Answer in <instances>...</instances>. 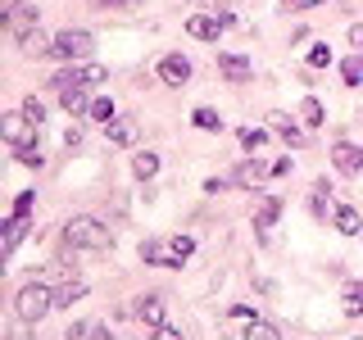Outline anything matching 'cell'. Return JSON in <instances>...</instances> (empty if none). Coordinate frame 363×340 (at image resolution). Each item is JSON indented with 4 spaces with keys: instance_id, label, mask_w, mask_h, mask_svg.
I'll return each mask as SVG.
<instances>
[{
    "instance_id": "20",
    "label": "cell",
    "mask_w": 363,
    "mask_h": 340,
    "mask_svg": "<svg viewBox=\"0 0 363 340\" xmlns=\"http://www.w3.org/2000/svg\"><path fill=\"white\" fill-rule=\"evenodd\" d=\"M23 236H28V218H9V222H5V241H0V254L9 259V254L18 249Z\"/></svg>"
},
{
    "instance_id": "11",
    "label": "cell",
    "mask_w": 363,
    "mask_h": 340,
    "mask_svg": "<svg viewBox=\"0 0 363 340\" xmlns=\"http://www.w3.org/2000/svg\"><path fill=\"white\" fill-rule=\"evenodd\" d=\"M186 32H191L196 41H218V32H227V28H223L218 14H191V18H186Z\"/></svg>"
},
{
    "instance_id": "28",
    "label": "cell",
    "mask_w": 363,
    "mask_h": 340,
    "mask_svg": "<svg viewBox=\"0 0 363 340\" xmlns=\"http://www.w3.org/2000/svg\"><path fill=\"white\" fill-rule=\"evenodd\" d=\"M340 77H345V86H359L363 82V55H350V60L340 64Z\"/></svg>"
},
{
    "instance_id": "23",
    "label": "cell",
    "mask_w": 363,
    "mask_h": 340,
    "mask_svg": "<svg viewBox=\"0 0 363 340\" xmlns=\"http://www.w3.org/2000/svg\"><path fill=\"white\" fill-rule=\"evenodd\" d=\"M18 45H23V55H32V60H37V55H50V45H55V41L37 28V32H28V37H18Z\"/></svg>"
},
{
    "instance_id": "21",
    "label": "cell",
    "mask_w": 363,
    "mask_h": 340,
    "mask_svg": "<svg viewBox=\"0 0 363 340\" xmlns=\"http://www.w3.org/2000/svg\"><path fill=\"white\" fill-rule=\"evenodd\" d=\"M295 118H300L304 128H323V118H327V113H323V100H318V96H304V100H300V113H295Z\"/></svg>"
},
{
    "instance_id": "25",
    "label": "cell",
    "mask_w": 363,
    "mask_h": 340,
    "mask_svg": "<svg viewBox=\"0 0 363 340\" xmlns=\"http://www.w3.org/2000/svg\"><path fill=\"white\" fill-rule=\"evenodd\" d=\"M132 173L141 177V181H150V177L159 173V154H150V150H141V154L132 159Z\"/></svg>"
},
{
    "instance_id": "37",
    "label": "cell",
    "mask_w": 363,
    "mask_h": 340,
    "mask_svg": "<svg viewBox=\"0 0 363 340\" xmlns=\"http://www.w3.org/2000/svg\"><path fill=\"white\" fill-rule=\"evenodd\" d=\"M96 5H109V9H141L145 0H96Z\"/></svg>"
},
{
    "instance_id": "26",
    "label": "cell",
    "mask_w": 363,
    "mask_h": 340,
    "mask_svg": "<svg viewBox=\"0 0 363 340\" xmlns=\"http://www.w3.org/2000/svg\"><path fill=\"white\" fill-rule=\"evenodd\" d=\"M327 196H332V186H327V181H318V186H313V200H309L318 218H327V213H336V204L327 200Z\"/></svg>"
},
{
    "instance_id": "12",
    "label": "cell",
    "mask_w": 363,
    "mask_h": 340,
    "mask_svg": "<svg viewBox=\"0 0 363 340\" xmlns=\"http://www.w3.org/2000/svg\"><path fill=\"white\" fill-rule=\"evenodd\" d=\"M268 132L281 136L286 145H304V128H295L291 113H268Z\"/></svg>"
},
{
    "instance_id": "32",
    "label": "cell",
    "mask_w": 363,
    "mask_h": 340,
    "mask_svg": "<svg viewBox=\"0 0 363 340\" xmlns=\"http://www.w3.org/2000/svg\"><path fill=\"white\" fill-rule=\"evenodd\" d=\"M268 136H272L268 128H241V145H245V150H250V154H255V150H259V145H264V141H268Z\"/></svg>"
},
{
    "instance_id": "7",
    "label": "cell",
    "mask_w": 363,
    "mask_h": 340,
    "mask_svg": "<svg viewBox=\"0 0 363 340\" xmlns=\"http://www.w3.org/2000/svg\"><path fill=\"white\" fill-rule=\"evenodd\" d=\"M264 177H272V164H259V159H241V164H236V173H232L236 186L255 191V196H259V186H264Z\"/></svg>"
},
{
    "instance_id": "10",
    "label": "cell",
    "mask_w": 363,
    "mask_h": 340,
    "mask_svg": "<svg viewBox=\"0 0 363 340\" xmlns=\"http://www.w3.org/2000/svg\"><path fill=\"white\" fill-rule=\"evenodd\" d=\"M218 73L227 82H250V77H255V64H250L245 55H236V50H223L218 55Z\"/></svg>"
},
{
    "instance_id": "36",
    "label": "cell",
    "mask_w": 363,
    "mask_h": 340,
    "mask_svg": "<svg viewBox=\"0 0 363 340\" xmlns=\"http://www.w3.org/2000/svg\"><path fill=\"white\" fill-rule=\"evenodd\" d=\"M227 186H236V181L232 177H209V181H204V196H223Z\"/></svg>"
},
{
    "instance_id": "17",
    "label": "cell",
    "mask_w": 363,
    "mask_h": 340,
    "mask_svg": "<svg viewBox=\"0 0 363 340\" xmlns=\"http://www.w3.org/2000/svg\"><path fill=\"white\" fill-rule=\"evenodd\" d=\"M340 313H345V317H363V286H359V281H345V290H340Z\"/></svg>"
},
{
    "instance_id": "27",
    "label": "cell",
    "mask_w": 363,
    "mask_h": 340,
    "mask_svg": "<svg viewBox=\"0 0 363 340\" xmlns=\"http://www.w3.org/2000/svg\"><path fill=\"white\" fill-rule=\"evenodd\" d=\"M245 340H281V332L272 322H264V317H255V322L245 327Z\"/></svg>"
},
{
    "instance_id": "35",
    "label": "cell",
    "mask_w": 363,
    "mask_h": 340,
    "mask_svg": "<svg viewBox=\"0 0 363 340\" xmlns=\"http://www.w3.org/2000/svg\"><path fill=\"white\" fill-rule=\"evenodd\" d=\"M18 164H23V168H41V164H45L41 145H32V150H18Z\"/></svg>"
},
{
    "instance_id": "18",
    "label": "cell",
    "mask_w": 363,
    "mask_h": 340,
    "mask_svg": "<svg viewBox=\"0 0 363 340\" xmlns=\"http://www.w3.org/2000/svg\"><path fill=\"white\" fill-rule=\"evenodd\" d=\"M86 295V281H77V277H68L60 290H55V309H73L77 300Z\"/></svg>"
},
{
    "instance_id": "33",
    "label": "cell",
    "mask_w": 363,
    "mask_h": 340,
    "mask_svg": "<svg viewBox=\"0 0 363 340\" xmlns=\"http://www.w3.org/2000/svg\"><path fill=\"white\" fill-rule=\"evenodd\" d=\"M32 204H37V191H18V200H14V218H32Z\"/></svg>"
},
{
    "instance_id": "42",
    "label": "cell",
    "mask_w": 363,
    "mask_h": 340,
    "mask_svg": "<svg viewBox=\"0 0 363 340\" xmlns=\"http://www.w3.org/2000/svg\"><path fill=\"white\" fill-rule=\"evenodd\" d=\"M350 45L363 55V23H354V28H350Z\"/></svg>"
},
{
    "instance_id": "3",
    "label": "cell",
    "mask_w": 363,
    "mask_h": 340,
    "mask_svg": "<svg viewBox=\"0 0 363 340\" xmlns=\"http://www.w3.org/2000/svg\"><path fill=\"white\" fill-rule=\"evenodd\" d=\"M91 50H96V37H91V32H82V28H64L60 37H55V45H50L55 60H68V64L86 60Z\"/></svg>"
},
{
    "instance_id": "15",
    "label": "cell",
    "mask_w": 363,
    "mask_h": 340,
    "mask_svg": "<svg viewBox=\"0 0 363 340\" xmlns=\"http://www.w3.org/2000/svg\"><path fill=\"white\" fill-rule=\"evenodd\" d=\"M281 218V200L277 196H259V209H255V232H268L272 222Z\"/></svg>"
},
{
    "instance_id": "1",
    "label": "cell",
    "mask_w": 363,
    "mask_h": 340,
    "mask_svg": "<svg viewBox=\"0 0 363 340\" xmlns=\"http://www.w3.org/2000/svg\"><path fill=\"white\" fill-rule=\"evenodd\" d=\"M64 245L68 249H91V254H105V249H113V232L100 218L77 213V218L64 222Z\"/></svg>"
},
{
    "instance_id": "2",
    "label": "cell",
    "mask_w": 363,
    "mask_h": 340,
    "mask_svg": "<svg viewBox=\"0 0 363 340\" xmlns=\"http://www.w3.org/2000/svg\"><path fill=\"white\" fill-rule=\"evenodd\" d=\"M50 309H55V290L41 286V281H28V286L14 295V317H18V322H28V327L41 322Z\"/></svg>"
},
{
    "instance_id": "9",
    "label": "cell",
    "mask_w": 363,
    "mask_h": 340,
    "mask_svg": "<svg viewBox=\"0 0 363 340\" xmlns=\"http://www.w3.org/2000/svg\"><path fill=\"white\" fill-rule=\"evenodd\" d=\"M332 164H336V173H340V177H359V168H363V150H359V145H350V141H336V145H332Z\"/></svg>"
},
{
    "instance_id": "6",
    "label": "cell",
    "mask_w": 363,
    "mask_h": 340,
    "mask_svg": "<svg viewBox=\"0 0 363 340\" xmlns=\"http://www.w3.org/2000/svg\"><path fill=\"white\" fill-rule=\"evenodd\" d=\"M37 5H28V0H5V28L14 32V37H28V32H37Z\"/></svg>"
},
{
    "instance_id": "4",
    "label": "cell",
    "mask_w": 363,
    "mask_h": 340,
    "mask_svg": "<svg viewBox=\"0 0 363 340\" xmlns=\"http://www.w3.org/2000/svg\"><path fill=\"white\" fill-rule=\"evenodd\" d=\"M100 82H109V68L105 64H68L55 73V91H64V86H100Z\"/></svg>"
},
{
    "instance_id": "44",
    "label": "cell",
    "mask_w": 363,
    "mask_h": 340,
    "mask_svg": "<svg viewBox=\"0 0 363 340\" xmlns=\"http://www.w3.org/2000/svg\"><path fill=\"white\" fill-rule=\"evenodd\" d=\"M91 336H96V340H113V336H109V327H91Z\"/></svg>"
},
{
    "instance_id": "39",
    "label": "cell",
    "mask_w": 363,
    "mask_h": 340,
    "mask_svg": "<svg viewBox=\"0 0 363 340\" xmlns=\"http://www.w3.org/2000/svg\"><path fill=\"white\" fill-rule=\"evenodd\" d=\"M64 145H68V150H77V145H82V128H68L64 132Z\"/></svg>"
},
{
    "instance_id": "41",
    "label": "cell",
    "mask_w": 363,
    "mask_h": 340,
    "mask_svg": "<svg viewBox=\"0 0 363 340\" xmlns=\"http://www.w3.org/2000/svg\"><path fill=\"white\" fill-rule=\"evenodd\" d=\"M155 340H186V336H182L177 327H159V332H155Z\"/></svg>"
},
{
    "instance_id": "24",
    "label": "cell",
    "mask_w": 363,
    "mask_h": 340,
    "mask_svg": "<svg viewBox=\"0 0 363 340\" xmlns=\"http://www.w3.org/2000/svg\"><path fill=\"white\" fill-rule=\"evenodd\" d=\"M191 123H196L200 132H223V118H218V109H209V105H200L196 113H191Z\"/></svg>"
},
{
    "instance_id": "19",
    "label": "cell",
    "mask_w": 363,
    "mask_h": 340,
    "mask_svg": "<svg viewBox=\"0 0 363 340\" xmlns=\"http://www.w3.org/2000/svg\"><path fill=\"white\" fill-rule=\"evenodd\" d=\"M105 136H109V145H136V123L132 118H113L105 128Z\"/></svg>"
},
{
    "instance_id": "5",
    "label": "cell",
    "mask_w": 363,
    "mask_h": 340,
    "mask_svg": "<svg viewBox=\"0 0 363 340\" xmlns=\"http://www.w3.org/2000/svg\"><path fill=\"white\" fill-rule=\"evenodd\" d=\"M37 123H28L23 118V113H5V118H0V136H5L9 145H14V154L18 150H32V145H37Z\"/></svg>"
},
{
    "instance_id": "43",
    "label": "cell",
    "mask_w": 363,
    "mask_h": 340,
    "mask_svg": "<svg viewBox=\"0 0 363 340\" xmlns=\"http://www.w3.org/2000/svg\"><path fill=\"white\" fill-rule=\"evenodd\" d=\"M313 5H327V0H291V9H313Z\"/></svg>"
},
{
    "instance_id": "34",
    "label": "cell",
    "mask_w": 363,
    "mask_h": 340,
    "mask_svg": "<svg viewBox=\"0 0 363 340\" xmlns=\"http://www.w3.org/2000/svg\"><path fill=\"white\" fill-rule=\"evenodd\" d=\"M304 64H309V68H327V64H332V50H327V45H313V50L304 55Z\"/></svg>"
},
{
    "instance_id": "40",
    "label": "cell",
    "mask_w": 363,
    "mask_h": 340,
    "mask_svg": "<svg viewBox=\"0 0 363 340\" xmlns=\"http://www.w3.org/2000/svg\"><path fill=\"white\" fill-rule=\"evenodd\" d=\"M232 317H245V322H255L259 313H255V304H236V309H232Z\"/></svg>"
},
{
    "instance_id": "22",
    "label": "cell",
    "mask_w": 363,
    "mask_h": 340,
    "mask_svg": "<svg viewBox=\"0 0 363 340\" xmlns=\"http://www.w3.org/2000/svg\"><path fill=\"white\" fill-rule=\"evenodd\" d=\"M191 249H196V236H173L168 241V268H182L191 259Z\"/></svg>"
},
{
    "instance_id": "31",
    "label": "cell",
    "mask_w": 363,
    "mask_h": 340,
    "mask_svg": "<svg viewBox=\"0 0 363 340\" xmlns=\"http://www.w3.org/2000/svg\"><path fill=\"white\" fill-rule=\"evenodd\" d=\"M23 118H28V123H37V128H41V123H45V105H41V100L37 96H23Z\"/></svg>"
},
{
    "instance_id": "16",
    "label": "cell",
    "mask_w": 363,
    "mask_h": 340,
    "mask_svg": "<svg viewBox=\"0 0 363 340\" xmlns=\"http://www.w3.org/2000/svg\"><path fill=\"white\" fill-rule=\"evenodd\" d=\"M60 105L73 113V118H77V113H91V96H86V86H64V91H60Z\"/></svg>"
},
{
    "instance_id": "13",
    "label": "cell",
    "mask_w": 363,
    "mask_h": 340,
    "mask_svg": "<svg viewBox=\"0 0 363 340\" xmlns=\"http://www.w3.org/2000/svg\"><path fill=\"white\" fill-rule=\"evenodd\" d=\"M332 227H336L340 236H359V232H363V218H359V209H354V204H336Z\"/></svg>"
},
{
    "instance_id": "38",
    "label": "cell",
    "mask_w": 363,
    "mask_h": 340,
    "mask_svg": "<svg viewBox=\"0 0 363 340\" xmlns=\"http://www.w3.org/2000/svg\"><path fill=\"white\" fill-rule=\"evenodd\" d=\"M86 336H91V327H86V322H73V327H68V336H64V340H86Z\"/></svg>"
},
{
    "instance_id": "8",
    "label": "cell",
    "mask_w": 363,
    "mask_h": 340,
    "mask_svg": "<svg viewBox=\"0 0 363 340\" xmlns=\"http://www.w3.org/2000/svg\"><path fill=\"white\" fill-rule=\"evenodd\" d=\"M159 82L164 86H186L191 82V60L186 55H164V60H159Z\"/></svg>"
},
{
    "instance_id": "14",
    "label": "cell",
    "mask_w": 363,
    "mask_h": 340,
    "mask_svg": "<svg viewBox=\"0 0 363 340\" xmlns=\"http://www.w3.org/2000/svg\"><path fill=\"white\" fill-rule=\"evenodd\" d=\"M136 317H141L150 332H159V327H164V300H159V295H145V300H136Z\"/></svg>"
},
{
    "instance_id": "30",
    "label": "cell",
    "mask_w": 363,
    "mask_h": 340,
    "mask_svg": "<svg viewBox=\"0 0 363 340\" xmlns=\"http://www.w3.org/2000/svg\"><path fill=\"white\" fill-rule=\"evenodd\" d=\"M91 118H96V123H105V128H109V123L118 118V109H113V100H105V96H100V100H91Z\"/></svg>"
},
{
    "instance_id": "29",
    "label": "cell",
    "mask_w": 363,
    "mask_h": 340,
    "mask_svg": "<svg viewBox=\"0 0 363 340\" xmlns=\"http://www.w3.org/2000/svg\"><path fill=\"white\" fill-rule=\"evenodd\" d=\"M141 264H164V268H168V245H159V241H141Z\"/></svg>"
}]
</instances>
